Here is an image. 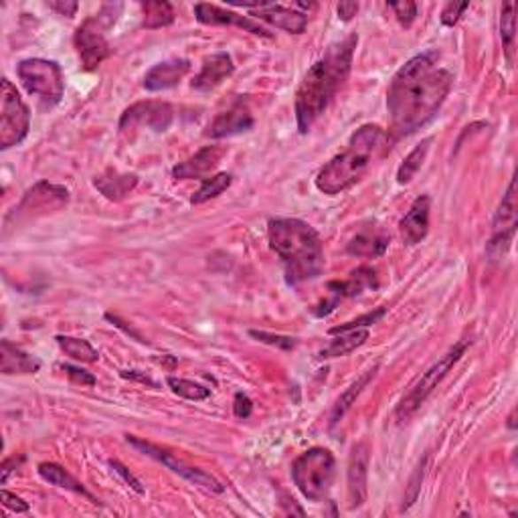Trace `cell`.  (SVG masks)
<instances>
[{
	"mask_svg": "<svg viewBox=\"0 0 518 518\" xmlns=\"http://www.w3.org/2000/svg\"><path fill=\"white\" fill-rule=\"evenodd\" d=\"M439 53L425 51L411 59L393 75L387 89V112L393 138L409 136L423 128L448 97L453 75L437 66Z\"/></svg>",
	"mask_w": 518,
	"mask_h": 518,
	"instance_id": "6da1fadb",
	"label": "cell"
},
{
	"mask_svg": "<svg viewBox=\"0 0 518 518\" xmlns=\"http://www.w3.org/2000/svg\"><path fill=\"white\" fill-rule=\"evenodd\" d=\"M359 37L349 35L344 41L329 47L324 57L308 69L296 94V122L300 134H308L322 116L351 73L352 55Z\"/></svg>",
	"mask_w": 518,
	"mask_h": 518,
	"instance_id": "7a4b0ae2",
	"label": "cell"
},
{
	"mask_svg": "<svg viewBox=\"0 0 518 518\" xmlns=\"http://www.w3.org/2000/svg\"><path fill=\"white\" fill-rule=\"evenodd\" d=\"M269 247L282 259L290 283L316 280L324 269L321 237L302 219H272L267 225Z\"/></svg>",
	"mask_w": 518,
	"mask_h": 518,
	"instance_id": "3957f363",
	"label": "cell"
},
{
	"mask_svg": "<svg viewBox=\"0 0 518 518\" xmlns=\"http://www.w3.org/2000/svg\"><path fill=\"white\" fill-rule=\"evenodd\" d=\"M387 132L377 124H365L352 134L349 144L316 174V189L324 195H340L357 184L385 148Z\"/></svg>",
	"mask_w": 518,
	"mask_h": 518,
	"instance_id": "277c9868",
	"label": "cell"
},
{
	"mask_svg": "<svg viewBox=\"0 0 518 518\" xmlns=\"http://www.w3.org/2000/svg\"><path fill=\"white\" fill-rule=\"evenodd\" d=\"M336 460L330 450L310 448L292 464V478L304 499L321 502L329 496L335 482Z\"/></svg>",
	"mask_w": 518,
	"mask_h": 518,
	"instance_id": "5b68a950",
	"label": "cell"
},
{
	"mask_svg": "<svg viewBox=\"0 0 518 518\" xmlns=\"http://www.w3.org/2000/svg\"><path fill=\"white\" fill-rule=\"evenodd\" d=\"M470 344H472L470 338L460 340L458 344H453L442 359L436 360V363L431 365L428 371H425L421 377L409 387V391L406 393V397H403V399L399 401V406H397V409H395L397 421L399 423L407 421L409 417L423 406L425 399H428V397L436 391L439 383L445 379V375H448L452 368L456 367L458 360L464 357V352L468 351V346Z\"/></svg>",
	"mask_w": 518,
	"mask_h": 518,
	"instance_id": "8992f818",
	"label": "cell"
},
{
	"mask_svg": "<svg viewBox=\"0 0 518 518\" xmlns=\"http://www.w3.org/2000/svg\"><path fill=\"white\" fill-rule=\"evenodd\" d=\"M17 75L23 88L31 96H37L45 108H55L61 102L66 81H63V71L57 61L41 59H25L19 63Z\"/></svg>",
	"mask_w": 518,
	"mask_h": 518,
	"instance_id": "52a82bcc",
	"label": "cell"
},
{
	"mask_svg": "<svg viewBox=\"0 0 518 518\" xmlns=\"http://www.w3.org/2000/svg\"><path fill=\"white\" fill-rule=\"evenodd\" d=\"M31 128V113L19 91L9 80H3L0 85V148H9L20 144L27 138Z\"/></svg>",
	"mask_w": 518,
	"mask_h": 518,
	"instance_id": "ba28073f",
	"label": "cell"
},
{
	"mask_svg": "<svg viewBox=\"0 0 518 518\" xmlns=\"http://www.w3.org/2000/svg\"><path fill=\"white\" fill-rule=\"evenodd\" d=\"M516 233V181L513 179L508 184L506 195L502 197V203L496 211L492 223V237L488 241L486 253L491 261H500L506 258Z\"/></svg>",
	"mask_w": 518,
	"mask_h": 518,
	"instance_id": "9c48e42d",
	"label": "cell"
},
{
	"mask_svg": "<svg viewBox=\"0 0 518 518\" xmlns=\"http://www.w3.org/2000/svg\"><path fill=\"white\" fill-rule=\"evenodd\" d=\"M128 444H132L134 448H138L140 452H144L146 456L158 460V462L165 464L168 470H173L174 474H179V476H182L184 480L193 482L195 486H201V488H205V491L215 492V494H221L225 491V488L221 486V482L215 480L213 476H209L207 472H203V470H198V468H195V466L182 462V460L176 458L174 453H168L162 448H158V445H154L151 442H144V439H138L134 436H128Z\"/></svg>",
	"mask_w": 518,
	"mask_h": 518,
	"instance_id": "30bf717a",
	"label": "cell"
},
{
	"mask_svg": "<svg viewBox=\"0 0 518 518\" xmlns=\"http://www.w3.org/2000/svg\"><path fill=\"white\" fill-rule=\"evenodd\" d=\"M105 27L99 23L97 17L83 20V25L75 31V49L80 53L81 67L94 71L112 55L110 43L105 41Z\"/></svg>",
	"mask_w": 518,
	"mask_h": 518,
	"instance_id": "8fae6325",
	"label": "cell"
},
{
	"mask_svg": "<svg viewBox=\"0 0 518 518\" xmlns=\"http://www.w3.org/2000/svg\"><path fill=\"white\" fill-rule=\"evenodd\" d=\"M174 110L166 102H138L128 108L120 118V130L151 128L154 132H166L173 126Z\"/></svg>",
	"mask_w": 518,
	"mask_h": 518,
	"instance_id": "7c38bea8",
	"label": "cell"
},
{
	"mask_svg": "<svg viewBox=\"0 0 518 518\" xmlns=\"http://www.w3.org/2000/svg\"><path fill=\"white\" fill-rule=\"evenodd\" d=\"M69 201V190L66 187L51 182H37L31 190H27L19 207H14V213L9 217L23 219L27 215H37V213H47L53 209H61L63 205Z\"/></svg>",
	"mask_w": 518,
	"mask_h": 518,
	"instance_id": "4fadbf2b",
	"label": "cell"
},
{
	"mask_svg": "<svg viewBox=\"0 0 518 518\" xmlns=\"http://www.w3.org/2000/svg\"><path fill=\"white\" fill-rule=\"evenodd\" d=\"M253 124L255 120L250 105H247L244 99H237V102H233L229 108L223 110L215 120H213L207 134L211 138L236 136V134L251 130Z\"/></svg>",
	"mask_w": 518,
	"mask_h": 518,
	"instance_id": "5bb4252c",
	"label": "cell"
},
{
	"mask_svg": "<svg viewBox=\"0 0 518 518\" xmlns=\"http://www.w3.org/2000/svg\"><path fill=\"white\" fill-rule=\"evenodd\" d=\"M195 17L198 23L203 25H231V27H239L244 28V31L251 33V35H258V37H272V33L264 28L261 25L255 23V20L247 19V17H241V14L233 12V11H225L221 6H215V4H197L195 6Z\"/></svg>",
	"mask_w": 518,
	"mask_h": 518,
	"instance_id": "9a60e30c",
	"label": "cell"
},
{
	"mask_svg": "<svg viewBox=\"0 0 518 518\" xmlns=\"http://www.w3.org/2000/svg\"><path fill=\"white\" fill-rule=\"evenodd\" d=\"M429 213H431V198L428 195L417 197L407 215L401 219V237L406 245H417L428 237L429 231Z\"/></svg>",
	"mask_w": 518,
	"mask_h": 518,
	"instance_id": "2e32d148",
	"label": "cell"
},
{
	"mask_svg": "<svg viewBox=\"0 0 518 518\" xmlns=\"http://www.w3.org/2000/svg\"><path fill=\"white\" fill-rule=\"evenodd\" d=\"M389 241H391V237L387 236V231L383 227L367 225L360 227L351 237L349 244H346V251H349V255H354V258L375 259L387 251Z\"/></svg>",
	"mask_w": 518,
	"mask_h": 518,
	"instance_id": "e0dca14e",
	"label": "cell"
},
{
	"mask_svg": "<svg viewBox=\"0 0 518 518\" xmlns=\"http://www.w3.org/2000/svg\"><path fill=\"white\" fill-rule=\"evenodd\" d=\"M367 478H368V450L365 444L352 448L349 464V506L359 508L367 500Z\"/></svg>",
	"mask_w": 518,
	"mask_h": 518,
	"instance_id": "ac0fdd59",
	"label": "cell"
},
{
	"mask_svg": "<svg viewBox=\"0 0 518 518\" xmlns=\"http://www.w3.org/2000/svg\"><path fill=\"white\" fill-rule=\"evenodd\" d=\"M236 71L233 66L231 55L227 53H215L205 59L203 69L198 71V75L193 80V89L197 91H211L221 85L225 80H229Z\"/></svg>",
	"mask_w": 518,
	"mask_h": 518,
	"instance_id": "d6986e66",
	"label": "cell"
},
{
	"mask_svg": "<svg viewBox=\"0 0 518 518\" xmlns=\"http://www.w3.org/2000/svg\"><path fill=\"white\" fill-rule=\"evenodd\" d=\"M190 71V61L187 59H168L154 66L144 77V88L148 91H162L176 88Z\"/></svg>",
	"mask_w": 518,
	"mask_h": 518,
	"instance_id": "ffe728a7",
	"label": "cell"
},
{
	"mask_svg": "<svg viewBox=\"0 0 518 518\" xmlns=\"http://www.w3.org/2000/svg\"><path fill=\"white\" fill-rule=\"evenodd\" d=\"M223 156H225V148L205 146L203 151H198L195 156H190L189 160H184L179 166H174L173 176L179 181L201 179V176L209 174L213 168L219 166V162H221Z\"/></svg>",
	"mask_w": 518,
	"mask_h": 518,
	"instance_id": "44dd1931",
	"label": "cell"
},
{
	"mask_svg": "<svg viewBox=\"0 0 518 518\" xmlns=\"http://www.w3.org/2000/svg\"><path fill=\"white\" fill-rule=\"evenodd\" d=\"M253 14L259 20H264V23L274 25L275 28H283V31L292 35H302L308 27V14L298 12L296 9H288V6L266 4L261 9H255Z\"/></svg>",
	"mask_w": 518,
	"mask_h": 518,
	"instance_id": "7402d4cb",
	"label": "cell"
},
{
	"mask_svg": "<svg viewBox=\"0 0 518 518\" xmlns=\"http://www.w3.org/2000/svg\"><path fill=\"white\" fill-rule=\"evenodd\" d=\"M41 368V360L33 354L20 351L11 340L0 343V373L3 375H35Z\"/></svg>",
	"mask_w": 518,
	"mask_h": 518,
	"instance_id": "603a6c76",
	"label": "cell"
},
{
	"mask_svg": "<svg viewBox=\"0 0 518 518\" xmlns=\"http://www.w3.org/2000/svg\"><path fill=\"white\" fill-rule=\"evenodd\" d=\"M96 189L110 201H122L126 195H130L138 184L136 174H122L118 170H105L104 174L96 176Z\"/></svg>",
	"mask_w": 518,
	"mask_h": 518,
	"instance_id": "cb8c5ba5",
	"label": "cell"
},
{
	"mask_svg": "<svg viewBox=\"0 0 518 518\" xmlns=\"http://www.w3.org/2000/svg\"><path fill=\"white\" fill-rule=\"evenodd\" d=\"M340 336L332 338L324 349L318 352V359H338L344 357L352 351H357L359 346H363L368 340V330L367 329H357V330H346V332H338Z\"/></svg>",
	"mask_w": 518,
	"mask_h": 518,
	"instance_id": "d4e9b609",
	"label": "cell"
},
{
	"mask_svg": "<svg viewBox=\"0 0 518 518\" xmlns=\"http://www.w3.org/2000/svg\"><path fill=\"white\" fill-rule=\"evenodd\" d=\"M39 476L45 482H49V484L66 488V491H71L75 494H81L88 500L94 502V505H97L96 496L91 494L89 491H85V486L81 484V482H77L67 470H63L61 466H57L53 462H43V464H39Z\"/></svg>",
	"mask_w": 518,
	"mask_h": 518,
	"instance_id": "484cf974",
	"label": "cell"
},
{
	"mask_svg": "<svg viewBox=\"0 0 518 518\" xmlns=\"http://www.w3.org/2000/svg\"><path fill=\"white\" fill-rule=\"evenodd\" d=\"M377 371H379V365H375V367H371L368 368V371H365L363 375H360V377L352 383V385L346 389V391L338 397L336 399V403H335V407H332V415H330V425H336L340 420H343V417L346 415V411H349L352 406H354V401H357V397L363 393V389L368 385V383H371L373 379H375V375H377Z\"/></svg>",
	"mask_w": 518,
	"mask_h": 518,
	"instance_id": "4316f807",
	"label": "cell"
},
{
	"mask_svg": "<svg viewBox=\"0 0 518 518\" xmlns=\"http://www.w3.org/2000/svg\"><path fill=\"white\" fill-rule=\"evenodd\" d=\"M431 142H434V138H431V136L425 138L421 142V144H417L414 148V151H411L406 156V160L401 162L399 170H397V182H399V184H407V182H411V181L415 179V174L420 173L425 158H428V152H429V144H431Z\"/></svg>",
	"mask_w": 518,
	"mask_h": 518,
	"instance_id": "83f0119b",
	"label": "cell"
},
{
	"mask_svg": "<svg viewBox=\"0 0 518 518\" xmlns=\"http://www.w3.org/2000/svg\"><path fill=\"white\" fill-rule=\"evenodd\" d=\"M142 12H144V27L146 28H162L174 23V9L173 4L162 3V0H151L142 3Z\"/></svg>",
	"mask_w": 518,
	"mask_h": 518,
	"instance_id": "f1b7e54d",
	"label": "cell"
},
{
	"mask_svg": "<svg viewBox=\"0 0 518 518\" xmlns=\"http://www.w3.org/2000/svg\"><path fill=\"white\" fill-rule=\"evenodd\" d=\"M57 343H59L61 351L71 357L73 360H80V363H96L99 359V352L91 346L88 340L83 338H73V336H57Z\"/></svg>",
	"mask_w": 518,
	"mask_h": 518,
	"instance_id": "f546056e",
	"label": "cell"
},
{
	"mask_svg": "<svg viewBox=\"0 0 518 518\" xmlns=\"http://www.w3.org/2000/svg\"><path fill=\"white\" fill-rule=\"evenodd\" d=\"M231 181H233L231 174H227V173H219L215 176H211V179H205L201 189H198L197 193L193 195V198H190V203L203 205V203L211 201V198H215L221 193H225V190L231 187Z\"/></svg>",
	"mask_w": 518,
	"mask_h": 518,
	"instance_id": "4dcf8cb0",
	"label": "cell"
},
{
	"mask_svg": "<svg viewBox=\"0 0 518 518\" xmlns=\"http://www.w3.org/2000/svg\"><path fill=\"white\" fill-rule=\"evenodd\" d=\"M166 383H168V387L173 389V393L184 397V399H189V401H205L211 397V389L198 385V383H193L189 379L168 377Z\"/></svg>",
	"mask_w": 518,
	"mask_h": 518,
	"instance_id": "1f68e13d",
	"label": "cell"
},
{
	"mask_svg": "<svg viewBox=\"0 0 518 518\" xmlns=\"http://www.w3.org/2000/svg\"><path fill=\"white\" fill-rule=\"evenodd\" d=\"M514 9H516V4L508 3L500 12V35H502V43H505L508 59H513V43H514V33H516Z\"/></svg>",
	"mask_w": 518,
	"mask_h": 518,
	"instance_id": "d6a6232c",
	"label": "cell"
},
{
	"mask_svg": "<svg viewBox=\"0 0 518 518\" xmlns=\"http://www.w3.org/2000/svg\"><path fill=\"white\" fill-rule=\"evenodd\" d=\"M425 470H428V456L423 458V462L417 464L414 476H411L409 484H407V491H406V499H403V510H407L414 502L417 500V496H420V491H421V482H423V476H425Z\"/></svg>",
	"mask_w": 518,
	"mask_h": 518,
	"instance_id": "836d02e7",
	"label": "cell"
},
{
	"mask_svg": "<svg viewBox=\"0 0 518 518\" xmlns=\"http://www.w3.org/2000/svg\"><path fill=\"white\" fill-rule=\"evenodd\" d=\"M387 314V308H379L375 312H368V314L357 318V321L352 322H346L343 326H336V329L330 330V335H338V332H346V330H357V329H367V326H371L375 322H379L383 316Z\"/></svg>",
	"mask_w": 518,
	"mask_h": 518,
	"instance_id": "e575fe53",
	"label": "cell"
},
{
	"mask_svg": "<svg viewBox=\"0 0 518 518\" xmlns=\"http://www.w3.org/2000/svg\"><path fill=\"white\" fill-rule=\"evenodd\" d=\"M389 9H393L397 20L403 27H409L417 17V4L409 3V0H406V3H389Z\"/></svg>",
	"mask_w": 518,
	"mask_h": 518,
	"instance_id": "d590c367",
	"label": "cell"
},
{
	"mask_svg": "<svg viewBox=\"0 0 518 518\" xmlns=\"http://www.w3.org/2000/svg\"><path fill=\"white\" fill-rule=\"evenodd\" d=\"M470 9V4L468 3H450L445 4V9L442 11V23L445 27H453L462 17V12Z\"/></svg>",
	"mask_w": 518,
	"mask_h": 518,
	"instance_id": "8d00e7d4",
	"label": "cell"
},
{
	"mask_svg": "<svg viewBox=\"0 0 518 518\" xmlns=\"http://www.w3.org/2000/svg\"><path fill=\"white\" fill-rule=\"evenodd\" d=\"M63 371H66L67 377L77 383V385H85V387H94L96 385V377L89 375L88 371H83L80 367H71V365H61Z\"/></svg>",
	"mask_w": 518,
	"mask_h": 518,
	"instance_id": "74e56055",
	"label": "cell"
},
{
	"mask_svg": "<svg viewBox=\"0 0 518 518\" xmlns=\"http://www.w3.org/2000/svg\"><path fill=\"white\" fill-rule=\"evenodd\" d=\"M251 336L259 338L261 343L282 346V349H294V346H296V340L288 338V336H274V335H267V332H255V330L251 332Z\"/></svg>",
	"mask_w": 518,
	"mask_h": 518,
	"instance_id": "f35d334b",
	"label": "cell"
},
{
	"mask_svg": "<svg viewBox=\"0 0 518 518\" xmlns=\"http://www.w3.org/2000/svg\"><path fill=\"white\" fill-rule=\"evenodd\" d=\"M47 6L59 14V17H73L77 9H80V4L73 3V0H51Z\"/></svg>",
	"mask_w": 518,
	"mask_h": 518,
	"instance_id": "ab89813d",
	"label": "cell"
},
{
	"mask_svg": "<svg viewBox=\"0 0 518 518\" xmlns=\"http://www.w3.org/2000/svg\"><path fill=\"white\" fill-rule=\"evenodd\" d=\"M233 411H236V415L239 417V420H247V417L251 415L253 411V403L247 395L244 393H237L236 395V403H233Z\"/></svg>",
	"mask_w": 518,
	"mask_h": 518,
	"instance_id": "60d3db41",
	"label": "cell"
},
{
	"mask_svg": "<svg viewBox=\"0 0 518 518\" xmlns=\"http://www.w3.org/2000/svg\"><path fill=\"white\" fill-rule=\"evenodd\" d=\"M3 505L4 508L12 510V513H28L27 502L23 499H19V496L11 494L9 491H3Z\"/></svg>",
	"mask_w": 518,
	"mask_h": 518,
	"instance_id": "b9f144b4",
	"label": "cell"
},
{
	"mask_svg": "<svg viewBox=\"0 0 518 518\" xmlns=\"http://www.w3.org/2000/svg\"><path fill=\"white\" fill-rule=\"evenodd\" d=\"M110 466L113 468V470H116V472L120 474V476H122V478L126 480V484H128V486H130V488H132V491H136L138 494H144V488H142V484H140V482H138L136 478H134V476H132V474H130V472H128V470H126V468H124L122 464H120V462H116V460H112V462H110Z\"/></svg>",
	"mask_w": 518,
	"mask_h": 518,
	"instance_id": "7bdbcfd3",
	"label": "cell"
},
{
	"mask_svg": "<svg viewBox=\"0 0 518 518\" xmlns=\"http://www.w3.org/2000/svg\"><path fill=\"white\" fill-rule=\"evenodd\" d=\"M336 11H338V17L343 20H352L359 12V4L357 3H340Z\"/></svg>",
	"mask_w": 518,
	"mask_h": 518,
	"instance_id": "ee69618b",
	"label": "cell"
},
{
	"mask_svg": "<svg viewBox=\"0 0 518 518\" xmlns=\"http://www.w3.org/2000/svg\"><path fill=\"white\" fill-rule=\"evenodd\" d=\"M282 505L286 506V513L288 514H298V516H304L306 513H304V508H300L296 505V500L294 499H290V496H282Z\"/></svg>",
	"mask_w": 518,
	"mask_h": 518,
	"instance_id": "f6af8a7d",
	"label": "cell"
},
{
	"mask_svg": "<svg viewBox=\"0 0 518 518\" xmlns=\"http://www.w3.org/2000/svg\"><path fill=\"white\" fill-rule=\"evenodd\" d=\"M122 377H124V379H136V381L146 383V385H152V387H156L151 379L144 377V375H138L136 371H124V373H122Z\"/></svg>",
	"mask_w": 518,
	"mask_h": 518,
	"instance_id": "bcb514c9",
	"label": "cell"
}]
</instances>
